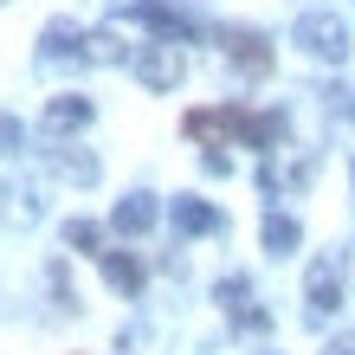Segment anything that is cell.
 <instances>
[{"label": "cell", "instance_id": "6da1fadb", "mask_svg": "<svg viewBox=\"0 0 355 355\" xmlns=\"http://www.w3.org/2000/svg\"><path fill=\"white\" fill-rule=\"evenodd\" d=\"M291 46H304L310 58L343 65V58H349V19L343 13H304L297 26H291Z\"/></svg>", "mask_w": 355, "mask_h": 355}, {"label": "cell", "instance_id": "7a4b0ae2", "mask_svg": "<svg viewBox=\"0 0 355 355\" xmlns=\"http://www.w3.org/2000/svg\"><path fill=\"white\" fill-rule=\"evenodd\" d=\"M136 78L149 91H175L181 78H187V52H181V39H155V46H136Z\"/></svg>", "mask_w": 355, "mask_h": 355}, {"label": "cell", "instance_id": "3957f363", "mask_svg": "<svg viewBox=\"0 0 355 355\" xmlns=\"http://www.w3.org/2000/svg\"><path fill=\"white\" fill-rule=\"evenodd\" d=\"M304 297H310V323L336 317V304H343V278H336V265H329V259H317V265H310Z\"/></svg>", "mask_w": 355, "mask_h": 355}, {"label": "cell", "instance_id": "277c9868", "mask_svg": "<svg viewBox=\"0 0 355 355\" xmlns=\"http://www.w3.org/2000/svg\"><path fill=\"white\" fill-rule=\"evenodd\" d=\"M155 220H162V207H155V194H142V187H136V194H123V200H116V214H110V226H116L123 239H142Z\"/></svg>", "mask_w": 355, "mask_h": 355}, {"label": "cell", "instance_id": "5b68a950", "mask_svg": "<svg viewBox=\"0 0 355 355\" xmlns=\"http://www.w3.org/2000/svg\"><path fill=\"white\" fill-rule=\"evenodd\" d=\"M168 220H175V233H181V239H200V233H220V226H226V220H220V207H207L200 194H181V200L168 207Z\"/></svg>", "mask_w": 355, "mask_h": 355}, {"label": "cell", "instance_id": "8992f818", "mask_svg": "<svg viewBox=\"0 0 355 355\" xmlns=\"http://www.w3.org/2000/svg\"><path fill=\"white\" fill-rule=\"evenodd\" d=\"M130 19H136V26H155L162 39H194V19H187V13H175L168 0H136V7H130Z\"/></svg>", "mask_w": 355, "mask_h": 355}, {"label": "cell", "instance_id": "52a82bcc", "mask_svg": "<svg viewBox=\"0 0 355 355\" xmlns=\"http://www.w3.org/2000/svg\"><path fill=\"white\" fill-rule=\"evenodd\" d=\"M220 46L233 52V65H245V71H271L265 33H252V26H226V33H220Z\"/></svg>", "mask_w": 355, "mask_h": 355}, {"label": "cell", "instance_id": "ba28073f", "mask_svg": "<svg viewBox=\"0 0 355 355\" xmlns=\"http://www.w3.org/2000/svg\"><path fill=\"white\" fill-rule=\"evenodd\" d=\"M39 58H46V65H65V58H85V33H78L71 19H52V26L39 33Z\"/></svg>", "mask_w": 355, "mask_h": 355}, {"label": "cell", "instance_id": "9c48e42d", "mask_svg": "<svg viewBox=\"0 0 355 355\" xmlns=\"http://www.w3.org/2000/svg\"><path fill=\"white\" fill-rule=\"evenodd\" d=\"M187 136H200V142L245 136V110H187Z\"/></svg>", "mask_w": 355, "mask_h": 355}, {"label": "cell", "instance_id": "30bf717a", "mask_svg": "<svg viewBox=\"0 0 355 355\" xmlns=\"http://www.w3.org/2000/svg\"><path fill=\"white\" fill-rule=\"evenodd\" d=\"M91 123V97H52L46 103V130L52 136H71V130H85Z\"/></svg>", "mask_w": 355, "mask_h": 355}, {"label": "cell", "instance_id": "8fae6325", "mask_svg": "<svg viewBox=\"0 0 355 355\" xmlns=\"http://www.w3.org/2000/svg\"><path fill=\"white\" fill-rule=\"evenodd\" d=\"M220 304H226V310H233V317H239L245 329H265V323H271V317H265V310L252 304V284H245V278H226V284H220Z\"/></svg>", "mask_w": 355, "mask_h": 355}, {"label": "cell", "instance_id": "7c38bea8", "mask_svg": "<svg viewBox=\"0 0 355 355\" xmlns=\"http://www.w3.org/2000/svg\"><path fill=\"white\" fill-rule=\"evenodd\" d=\"M97 259H103L110 291H123V297H136V291H142V259L136 252H97Z\"/></svg>", "mask_w": 355, "mask_h": 355}, {"label": "cell", "instance_id": "4fadbf2b", "mask_svg": "<svg viewBox=\"0 0 355 355\" xmlns=\"http://www.w3.org/2000/svg\"><path fill=\"white\" fill-rule=\"evenodd\" d=\"M297 239H304V226L291 220V214H265V252L271 259H291V252H297Z\"/></svg>", "mask_w": 355, "mask_h": 355}, {"label": "cell", "instance_id": "5bb4252c", "mask_svg": "<svg viewBox=\"0 0 355 355\" xmlns=\"http://www.w3.org/2000/svg\"><path fill=\"white\" fill-rule=\"evenodd\" d=\"M123 58H136L123 39L103 26V33H85V65H123Z\"/></svg>", "mask_w": 355, "mask_h": 355}, {"label": "cell", "instance_id": "9a60e30c", "mask_svg": "<svg viewBox=\"0 0 355 355\" xmlns=\"http://www.w3.org/2000/svg\"><path fill=\"white\" fill-rule=\"evenodd\" d=\"M58 175H65V181H78V187H91V181H97V155L65 149V155H58Z\"/></svg>", "mask_w": 355, "mask_h": 355}, {"label": "cell", "instance_id": "2e32d148", "mask_svg": "<svg viewBox=\"0 0 355 355\" xmlns=\"http://www.w3.org/2000/svg\"><path fill=\"white\" fill-rule=\"evenodd\" d=\"M65 245H71V252H97V245H103V233H97L91 220H65Z\"/></svg>", "mask_w": 355, "mask_h": 355}, {"label": "cell", "instance_id": "e0dca14e", "mask_svg": "<svg viewBox=\"0 0 355 355\" xmlns=\"http://www.w3.org/2000/svg\"><path fill=\"white\" fill-rule=\"evenodd\" d=\"M26 149V130H19V116H0V155H19Z\"/></svg>", "mask_w": 355, "mask_h": 355}, {"label": "cell", "instance_id": "ac0fdd59", "mask_svg": "<svg viewBox=\"0 0 355 355\" xmlns=\"http://www.w3.org/2000/svg\"><path fill=\"white\" fill-rule=\"evenodd\" d=\"M207 175H233V155H220V149H207V162H200Z\"/></svg>", "mask_w": 355, "mask_h": 355}, {"label": "cell", "instance_id": "d6986e66", "mask_svg": "<svg viewBox=\"0 0 355 355\" xmlns=\"http://www.w3.org/2000/svg\"><path fill=\"white\" fill-rule=\"evenodd\" d=\"M329 97H336V110H349V116H355V91H329Z\"/></svg>", "mask_w": 355, "mask_h": 355}, {"label": "cell", "instance_id": "ffe728a7", "mask_svg": "<svg viewBox=\"0 0 355 355\" xmlns=\"http://www.w3.org/2000/svg\"><path fill=\"white\" fill-rule=\"evenodd\" d=\"M329 355H355V349H329Z\"/></svg>", "mask_w": 355, "mask_h": 355}]
</instances>
